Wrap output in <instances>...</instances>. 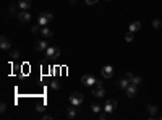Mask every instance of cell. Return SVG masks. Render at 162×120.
I'll list each match as a JSON object with an SVG mask.
<instances>
[{"label":"cell","instance_id":"1","mask_svg":"<svg viewBox=\"0 0 162 120\" xmlns=\"http://www.w3.org/2000/svg\"><path fill=\"white\" fill-rule=\"evenodd\" d=\"M68 101H70V104H71V106L78 107V106H81V104H83V101H84V96L81 94V93H73V94L68 97Z\"/></svg>","mask_w":162,"mask_h":120},{"label":"cell","instance_id":"2","mask_svg":"<svg viewBox=\"0 0 162 120\" xmlns=\"http://www.w3.org/2000/svg\"><path fill=\"white\" fill-rule=\"evenodd\" d=\"M60 49L58 47H55V46H49L47 49H45V55L47 57H50V58H58L60 57Z\"/></svg>","mask_w":162,"mask_h":120},{"label":"cell","instance_id":"3","mask_svg":"<svg viewBox=\"0 0 162 120\" xmlns=\"http://www.w3.org/2000/svg\"><path fill=\"white\" fill-rule=\"evenodd\" d=\"M52 20H54V15H52V13H41L39 18H37V23H39V25H42V26H45V25H49Z\"/></svg>","mask_w":162,"mask_h":120},{"label":"cell","instance_id":"4","mask_svg":"<svg viewBox=\"0 0 162 120\" xmlns=\"http://www.w3.org/2000/svg\"><path fill=\"white\" fill-rule=\"evenodd\" d=\"M81 83L84 84V86H96L97 80L94 78L93 75H83L81 76Z\"/></svg>","mask_w":162,"mask_h":120},{"label":"cell","instance_id":"5","mask_svg":"<svg viewBox=\"0 0 162 120\" xmlns=\"http://www.w3.org/2000/svg\"><path fill=\"white\" fill-rule=\"evenodd\" d=\"M117 109V102L115 101H112V99H109V101H105V104H104V110L107 112V114H113V110Z\"/></svg>","mask_w":162,"mask_h":120},{"label":"cell","instance_id":"6","mask_svg":"<svg viewBox=\"0 0 162 120\" xmlns=\"http://www.w3.org/2000/svg\"><path fill=\"white\" fill-rule=\"evenodd\" d=\"M101 75L104 76V78H107V80H109V78H112V76H113V67L105 65L104 68L101 70Z\"/></svg>","mask_w":162,"mask_h":120},{"label":"cell","instance_id":"7","mask_svg":"<svg viewBox=\"0 0 162 120\" xmlns=\"http://www.w3.org/2000/svg\"><path fill=\"white\" fill-rule=\"evenodd\" d=\"M93 96H94V97H104V96H105V89L101 86V84H96V86L93 88Z\"/></svg>","mask_w":162,"mask_h":120},{"label":"cell","instance_id":"8","mask_svg":"<svg viewBox=\"0 0 162 120\" xmlns=\"http://www.w3.org/2000/svg\"><path fill=\"white\" fill-rule=\"evenodd\" d=\"M16 16H18V20H20L21 23H28V21L31 20V13H29V12H26V10H21V12L18 13Z\"/></svg>","mask_w":162,"mask_h":120},{"label":"cell","instance_id":"9","mask_svg":"<svg viewBox=\"0 0 162 120\" xmlns=\"http://www.w3.org/2000/svg\"><path fill=\"white\" fill-rule=\"evenodd\" d=\"M47 47H49V44H47V41H45V39H41V41H36V44H34V49H36V50H39V52L45 50Z\"/></svg>","mask_w":162,"mask_h":120},{"label":"cell","instance_id":"10","mask_svg":"<svg viewBox=\"0 0 162 120\" xmlns=\"http://www.w3.org/2000/svg\"><path fill=\"white\" fill-rule=\"evenodd\" d=\"M0 47H2L3 50H10V47H12V42L8 41L7 36H2V37H0Z\"/></svg>","mask_w":162,"mask_h":120},{"label":"cell","instance_id":"11","mask_svg":"<svg viewBox=\"0 0 162 120\" xmlns=\"http://www.w3.org/2000/svg\"><path fill=\"white\" fill-rule=\"evenodd\" d=\"M136 91H138V86L136 84H131V83H130V86L125 89V93H126L128 97H135V96H136Z\"/></svg>","mask_w":162,"mask_h":120},{"label":"cell","instance_id":"12","mask_svg":"<svg viewBox=\"0 0 162 120\" xmlns=\"http://www.w3.org/2000/svg\"><path fill=\"white\" fill-rule=\"evenodd\" d=\"M18 8L28 12V10L31 8V0H20V2H18Z\"/></svg>","mask_w":162,"mask_h":120},{"label":"cell","instance_id":"13","mask_svg":"<svg viewBox=\"0 0 162 120\" xmlns=\"http://www.w3.org/2000/svg\"><path fill=\"white\" fill-rule=\"evenodd\" d=\"M139 29H141V23H139V21H133V23L130 25L128 31H130V33H133V34H135V33H138Z\"/></svg>","mask_w":162,"mask_h":120},{"label":"cell","instance_id":"14","mask_svg":"<svg viewBox=\"0 0 162 120\" xmlns=\"http://www.w3.org/2000/svg\"><path fill=\"white\" fill-rule=\"evenodd\" d=\"M76 117V107L70 104V107H67V119H75Z\"/></svg>","mask_w":162,"mask_h":120},{"label":"cell","instance_id":"15","mask_svg":"<svg viewBox=\"0 0 162 120\" xmlns=\"http://www.w3.org/2000/svg\"><path fill=\"white\" fill-rule=\"evenodd\" d=\"M130 83H131V81H130L128 78H123V80H120V83H118V86H120L122 89H123V91H125L126 88L130 86Z\"/></svg>","mask_w":162,"mask_h":120},{"label":"cell","instance_id":"16","mask_svg":"<svg viewBox=\"0 0 162 120\" xmlns=\"http://www.w3.org/2000/svg\"><path fill=\"white\" fill-rule=\"evenodd\" d=\"M148 112H149L151 117H156V114H157V106H148Z\"/></svg>","mask_w":162,"mask_h":120},{"label":"cell","instance_id":"17","mask_svg":"<svg viewBox=\"0 0 162 120\" xmlns=\"http://www.w3.org/2000/svg\"><path fill=\"white\" fill-rule=\"evenodd\" d=\"M91 110H93L94 114H99V112L104 110V107H101L99 104H93V106H91Z\"/></svg>","mask_w":162,"mask_h":120},{"label":"cell","instance_id":"18","mask_svg":"<svg viewBox=\"0 0 162 120\" xmlns=\"http://www.w3.org/2000/svg\"><path fill=\"white\" fill-rule=\"evenodd\" d=\"M152 28L154 29H162V21L157 20V18H156V20H152Z\"/></svg>","mask_w":162,"mask_h":120},{"label":"cell","instance_id":"19","mask_svg":"<svg viewBox=\"0 0 162 120\" xmlns=\"http://www.w3.org/2000/svg\"><path fill=\"white\" fill-rule=\"evenodd\" d=\"M31 31H32V33H34V34L41 33V31H42V25H39V23H37V25H34V26H32V28H31Z\"/></svg>","mask_w":162,"mask_h":120},{"label":"cell","instance_id":"20","mask_svg":"<svg viewBox=\"0 0 162 120\" xmlns=\"http://www.w3.org/2000/svg\"><path fill=\"white\" fill-rule=\"evenodd\" d=\"M41 34H42V36H44V37H50V36H52V31H50V29H49V28H42V31H41Z\"/></svg>","mask_w":162,"mask_h":120},{"label":"cell","instance_id":"21","mask_svg":"<svg viewBox=\"0 0 162 120\" xmlns=\"http://www.w3.org/2000/svg\"><path fill=\"white\" fill-rule=\"evenodd\" d=\"M16 7H18V5L12 3L10 7H8V13H10V15H18V13H16Z\"/></svg>","mask_w":162,"mask_h":120},{"label":"cell","instance_id":"22","mask_svg":"<svg viewBox=\"0 0 162 120\" xmlns=\"http://www.w3.org/2000/svg\"><path fill=\"white\" fill-rule=\"evenodd\" d=\"M50 88H52V89H55V91H58V89L62 88V84L58 83V81H52V83H50Z\"/></svg>","mask_w":162,"mask_h":120},{"label":"cell","instance_id":"23","mask_svg":"<svg viewBox=\"0 0 162 120\" xmlns=\"http://www.w3.org/2000/svg\"><path fill=\"white\" fill-rule=\"evenodd\" d=\"M139 83H141V78H139V76H133V78H131V84L139 86Z\"/></svg>","mask_w":162,"mask_h":120},{"label":"cell","instance_id":"24","mask_svg":"<svg viewBox=\"0 0 162 120\" xmlns=\"http://www.w3.org/2000/svg\"><path fill=\"white\" fill-rule=\"evenodd\" d=\"M107 117H109V114H107V112H105V110L99 112V119H101V120H105V119H107Z\"/></svg>","mask_w":162,"mask_h":120},{"label":"cell","instance_id":"25","mask_svg":"<svg viewBox=\"0 0 162 120\" xmlns=\"http://www.w3.org/2000/svg\"><path fill=\"white\" fill-rule=\"evenodd\" d=\"M125 41L126 42H131V41H133V33H130V31H128V34L125 36Z\"/></svg>","mask_w":162,"mask_h":120},{"label":"cell","instance_id":"26","mask_svg":"<svg viewBox=\"0 0 162 120\" xmlns=\"http://www.w3.org/2000/svg\"><path fill=\"white\" fill-rule=\"evenodd\" d=\"M0 112H2V114H5V112H7V104H5V102L0 104Z\"/></svg>","mask_w":162,"mask_h":120},{"label":"cell","instance_id":"27","mask_svg":"<svg viewBox=\"0 0 162 120\" xmlns=\"http://www.w3.org/2000/svg\"><path fill=\"white\" fill-rule=\"evenodd\" d=\"M133 76H135V75L131 73V71H126V75H125V78H128L130 81H131V78H133Z\"/></svg>","mask_w":162,"mask_h":120},{"label":"cell","instance_id":"28","mask_svg":"<svg viewBox=\"0 0 162 120\" xmlns=\"http://www.w3.org/2000/svg\"><path fill=\"white\" fill-rule=\"evenodd\" d=\"M36 110L37 112H42V110H44V104H39V106H36Z\"/></svg>","mask_w":162,"mask_h":120},{"label":"cell","instance_id":"29","mask_svg":"<svg viewBox=\"0 0 162 120\" xmlns=\"http://www.w3.org/2000/svg\"><path fill=\"white\" fill-rule=\"evenodd\" d=\"M12 57H13V58L20 57V52H18V50H13V52H12Z\"/></svg>","mask_w":162,"mask_h":120},{"label":"cell","instance_id":"30","mask_svg":"<svg viewBox=\"0 0 162 120\" xmlns=\"http://www.w3.org/2000/svg\"><path fill=\"white\" fill-rule=\"evenodd\" d=\"M42 119H44V120H52L54 117H52V115H49V114H45V115H42Z\"/></svg>","mask_w":162,"mask_h":120},{"label":"cell","instance_id":"31","mask_svg":"<svg viewBox=\"0 0 162 120\" xmlns=\"http://www.w3.org/2000/svg\"><path fill=\"white\" fill-rule=\"evenodd\" d=\"M86 2V5H96V2H94V0H84Z\"/></svg>","mask_w":162,"mask_h":120},{"label":"cell","instance_id":"32","mask_svg":"<svg viewBox=\"0 0 162 120\" xmlns=\"http://www.w3.org/2000/svg\"><path fill=\"white\" fill-rule=\"evenodd\" d=\"M70 3H73V5H75V3H76V0H70Z\"/></svg>","mask_w":162,"mask_h":120},{"label":"cell","instance_id":"33","mask_svg":"<svg viewBox=\"0 0 162 120\" xmlns=\"http://www.w3.org/2000/svg\"><path fill=\"white\" fill-rule=\"evenodd\" d=\"M105 2H112V0H105Z\"/></svg>","mask_w":162,"mask_h":120},{"label":"cell","instance_id":"34","mask_svg":"<svg viewBox=\"0 0 162 120\" xmlns=\"http://www.w3.org/2000/svg\"><path fill=\"white\" fill-rule=\"evenodd\" d=\"M94 2H96V3H97V2H99V0H94Z\"/></svg>","mask_w":162,"mask_h":120},{"label":"cell","instance_id":"35","mask_svg":"<svg viewBox=\"0 0 162 120\" xmlns=\"http://www.w3.org/2000/svg\"><path fill=\"white\" fill-rule=\"evenodd\" d=\"M161 119H162V115H161Z\"/></svg>","mask_w":162,"mask_h":120}]
</instances>
